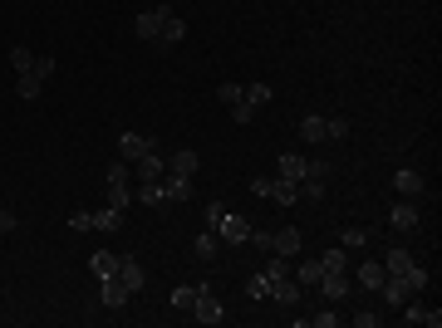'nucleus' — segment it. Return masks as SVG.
<instances>
[{
  "instance_id": "45",
  "label": "nucleus",
  "mask_w": 442,
  "mask_h": 328,
  "mask_svg": "<svg viewBox=\"0 0 442 328\" xmlns=\"http://www.w3.org/2000/svg\"><path fill=\"white\" fill-rule=\"evenodd\" d=\"M251 245H256V250H265V255H270V231H256V226H251Z\"/></svg>"
},
{
  "instance_id": "13",
  "label": "nucleus",
  "mask_w": 442,
  "mask_h": 328,
  "mask_svg": "<svg viewBox=\"0 0 442 328\" xmlns=\"http://www.w3.org/2000/svg\"><path fill=\"white\" fill-rule=\"evenodd\" d=\"M138 181H163V176H168V157H158V147H153V152H148V157H138Z\"/></svg>"
},
{
  "instance_id": "18",
  "label": "nucleus",
  "mask_w": 442,
  "mask_h": 328,
  "mask_svg": "<svg viewBox=\"0 0 442 328\" xmlns=\"http://www.w3.org/2000/svg\"><path fill=\"white\" fill-rule=\"evenodd\" d=\"M118 280H123V285H128L133 294H138V289L148 285V275H143V265H138L133 255H118Z\"/></svg>"
},
{
  "instance_id": "40",
  "label": "nucleus",
  "mask_w": 442,
  "mask_h": 328,
  "mask_svg": "<svg viewBox=\"0 0 442 328\" xmlns=\"http://www.w3.org/2000/svg\"><path fill=\"white\" fill-rule=\"evenodd\" d=\"M231 118H236V123H256V103H246V98L231 103Z\"/></svg>"
},
{
  "instance_id": "1",
  "label": "nucleus",
  "mask_w": 442,
  "mask_h": 328,
  "mask_svg": "<svg viewBox=\"0 0 442 328\" xmlns=\"http://www.w3.org/2000/svg\"><path fill=\"white\" fill-rule=\"evenodd\" d=\"M217 236L226 240V245H246V240H251V221H246V216H236V211H221Z\"/></svg>"
},
{
  "instance_id": "43",
  "label": "nucleus",
  "mask_w": 442,
  "mask_h": 328,
  "mask_svg": "<svg viewBox=\"0 0 442 328\" xmlns=\"http://www.w3.org/2000/svg\"><path fill=\"white\" fill-rule=\"evenodd\" d=\"M69 231H93V221H88V211H74V216H69Z\"/></svg>"
},
{
  "instance_id": "37",
  "label": "nucleus",
  "mask_w": 442,
  "mask_h": 328,
  "mask_svg": "<svg viewBox=\"0 0 442 328\" xmlns=\"http://www.w3.org/2000/svg\"><path fill=\"white\" fill-rule=\"evenodd\" d=\"M246 294H251V299H270V275H251V280H246Z\"/></svg>"
},
{
  "instance_id": "47",
  "label": "nucleus",
  "mask_w": 442,
  "mask_h": 328,
  "mask_svg": "<svg viewBox=\"0 0 442 328\" xmlns=\"http://www.w3.org/2000/svg\"><path fill=\"white\" fill-rule=\"evenodd\" d=\"M305 176H319V181H329V162H319V157H314V162H309V171Z\"/></svg>"
},
{
  "instance_id": "19",
  "label": "nucleus",
  "mask_w": 442,
  "mask_h": 328,
  "mask_svg": "<svg viewBox=\"0 0 442 328\" xmlns=\"http://www.w3.org/2000/svg\"><path fill=\"white\" fill-rule=\"evenodd\" d=\"M354 275H359V285L369 289V294H379V285H384V275H389V270H384V260H364Z\"/></svg>"
},
{
  "instance_id": "32",
  "label": "nucleus",
  "mask_w": 442,
  "mask_h": 328,
  "mask_svg": "<svg viewBox=\"0 0 442 328\" xmlns=\"http://www.w3.org/2000/svg\"><path fill=\"white\" fill-rule=\"evenodd\" d=\"M319 265H324V270H349V250H344V245L324 250V255H319Z\"/></svg>"
},
{
  "instance_id": "14",
  "label": "nucleus",
  "mask_w": 442,
  "mask_h": 328,
  "mask_svg": "<svg viewBox=\"0 0 442 328\" xmlns=\"http://www.w3.org/2000/svg\"><path fill=\"white\" fill-rule=\"evenodd\" d=\"M192 314H197V324H221V319H226L212 289H207V294H197V304H192Z\"/></svg>"
},
{
  "instance_id": "20",
  "label": "nucleus",
  "mask_w": 442,
  "mask_h": 328,
  "mask_svg": "<svg viewBox=\"0 0 442 328\" xmlns=\"http://www.w3.org/2000/svg\"><path fill=\"white\" fill-rule=\"evenodd\" d=\"M163 10H168V5H158V10H143V15L133 20V30H138V40H158V25H163Z\"/></svg>"
},
{
  "instance_id": "44",
  "label": "nucleus",
  "mask_w": 442,
  "mask_h": 328,
  "mask_svg": "<svg viewBox=\"0 0 442 328\" xmlns=\"http://www.w3.org/2000/svg\"><path fill=\"white\" fill-rule=\"evenodd\" d=\"M35 74H40V79L54 74V54H40V59H35Z\"/></svg>"
},
{
  "instance_id": "39",
  "label": "nucleus",
  "mask_w": 442,
  "mask_h": 328,
  "mask_svg": "<svg viewBox=\"0 0 442 328\" xmlns=\"http://www.w3.org/2000/svg\"><path fill=\"white\" fill-rule=\"evenodd\" d=\"M217 98L226 103V108H231V103H241V98H246V88H241V83H221V88H217Z\"/></svg>"
},
{
  "instance_id": "33",
  "label": "nucleus",
  "mask_w": 442,
  "mask_h": 328,
  "mask_svg": "<svg viewBox=\"0 0 442 328\" xmlns=\"http://www.w3.org/2000/svg\"><path fill=\"white\" fill-rule=\"evenodd\" d=\"M241 88H246V103H256V108H265V103L275 98V93H270V83H241Z\"/></svg>"
},
{
  "instance_id": "12",
  "label": "nucleus",
  "mask_w": 442,
  "mask_h": 328,
  "mask_svg": "<svg viewBox=\"0 0 442 328\" xmlns=\"http://www.w3.org/2000/svg\"><path fill=\"white\" fill-rule=\"evenodd\" d=\"M153 147H158V142H148L143 132H123V137H118V157H128V162H138V157H148Z\"/></svg>"
},
{
  "instance_id": "21",
  "label": "nucleus",
  "mask_w": 442,
  "mask_h": 328,
  "mask_svg": "<svg viewBox=\"0 0 442 328\" xmlns=\"http://www.w3.org/2000/svg\"><path fill=\"white\" fill-rule=\"evenodd\" d=\"M290 275L300 280V289H314V285H319V275H324V265H319V255H314V260H300V265H290Z\"/></svg>"
},
{
  "instance_id": "31",
  "label": "nucleus",
  "mask_w": 442,
  "mask_h": 328,
  "mask_svg": "<svg viewBox=\"0 0 442 328\" xmlns=\"http://www.w3.org/2000/svg\"><path fill=\"white\" fill-rule=\"evenodd\" d=\"M10 69H15V74H30V69H35V54H30L25 44H15V49H10Z\"/></svg>"
},
{
  "instance_id": "10",
  "label": "nucleus",
  "mask_w": 442,
  "mask_h": 328,
  "mask_svg": "<svg viewBox=\"0 0 442 328\" xmlns=\"http://www.w3.org/2000/svg\"><path fill=\"white\" fill-rule=\"evenodd\" d=\"M394 191H398V196H423V191H428V181H423L413 166H398V171H394Z\"/></svg>"
},
{
  "instance_id": "15",
  "label": "nucleus",
  "mask_w": 442,
  "mask_h": 328,
  "mask_svg": "<svg viewBox=\"0 0 442 328\" xmlns=\"http://www.w3.org/2000/svg\"><path fill=\"white\" fill-rule=\"evenodd\" d=\"M192 181H197V176L168 171V176H163V191H168V201H192Z\"/></svg>"
},
{
  "instance_id": "9",
  "label": "nucleus",
  "mask_w": 442,
  "mask_h": 328,
  "mask_svg": "<svg viewBox=\"0 0 442 328\" xmlns=\"http://www.w3.org/2000/svg\"><path fill=\"white\" fill-rule=\"evenodd\" d=\"M300 294H305V289H300V280H295V275L270 280V299H275V304H285V309H295V304H300Z\"/></svg>"
},
{
  "instance_id": "25",
  "label": "nucleus",
  "mask_w": 442,
  "mask_h": 328,
  "mask_svg": "<svg viewBox=\"0 0 442 328\" xmlns=\"http://www.w3.org/2000/svg\"><path fill=\"white\" fill-rule=\"evenodd\" d=\"M88 221H93V231H118V226H123V211H113V206H103V211H93Z\"/></svg>"
},
{
  "instance_id": "11",
  "label": "nucleus",
  "mask_w": 442,
  "mask_h": 328,
  "mask_svg": "<svg viewBox=\"0 0 442 328\" xmlns=\"http://www.w3.org/2000/svg\"><path fill=\"white\" fill-rule=\"evenodd\" d=\"M265 201H275V206H295V201H300V181H285V176H275V181L265 186Z\"/></svg>"
},
{
  "instance_id": "7",
  "label": "nucleus",
  "mask_w": 442,
  "mask_h": 328,
  "mask_svg": "<svg viewBox=\"0 0 442 328\" xmlns=\"http://www.w3.org/2000/svg\"><path fill=\"white\" fill-rule=\"evenodd\" d=\"M389 221H394V231H418L423 211H418V201L408 196V201H394V211H389Z\"/></svg>"
},
{
  "instance_id": "35",
  "label": "nucleus",
  "mask_w": 442,
  "mask_h": 328,
  "mask_svg": "<svg viewBox=\"0 0 442 328\" xmlns=\"http://www.w3.org/2000/svg\"><path fill=\"white\" fill-rule=\"evenodd\" d=\"M128 201H133L128 181H113V186H108V206H113V211H128Z\"/></svg>"
},
{
  "instance_id": "34",
  "label": "nucleus",
  "mask_w": 442,
  "mask_h": 328,
  "mask_svg": "<svg viewBox=\"0 0 442 328\" xmlns=\"http://www.w3.org/2000/svg\"><path fill=\"white\" fill-rule=\"evenodd\" d=\"M349 137V118H324V142H344Z\"/></svg>"
},
{
  "instance_id": "8",
  "label": "nucleus",
  "mask_w": 442,
  "mask_h": 328,
  "mask_svg": "<svg viewBox=\"0 0 442 328\" xmlns=\"http://www.w3.org/2000/svg\"><path fill=\"white\" fill-rule=\"evenodd\" d=\"M403 319H408V324H423V328H438V324H442V314H438V309H428L418 294L403 304Z\"/></svg>"
},
{
  "instance_id": "26",
  "label": "nucleus",
  "mask_w": 442,
  "mask_h": 328,
  "mask_svg": "<svg viewBox=\"0 0 442 328\" xmlns=\"http://www.w3.org/2000/svg\"><path fill=\"white\" fill-rule=\"evenodd\" d=\"M408 265H413V250H403V245H394L384 255V270H389V275H403Z\"/></svg>"
},
{
  "instance_id": "2",
  "label": "nucleus",
  "mask_w": 442,
  "mask_h": 328,
  "mask_svg": "<svg viewBox=\"0 0 442 328\" xmlns=\"http://www.w3.org/2000/svg\"><path fill=\"white\" fill-rule=\"evenodd\" d=\"M319 294L329 299V304H339V299H349V289H354V280H349V270H324L319 275Z\"/></svg>"
},
{
  "instance_id": "5",
  "label": "nucleus",
  "mask_w": 442,
  "mask_h": 328,
  "mask_svg": "<svg viewBox=\"0 0 442 328\" xmlns=\"http://www.w3.org/2000/svg\"><path fill=\"white\" fill-rule=\"evenodd\" d=\"M379 294H384V304H389V309H403V304L413 299V289H408V280H403V275H384Z\"/></svg>"
},
{
  "instance_id": "3",
  "label": "nucleus",
  "mask_w": 442,
  "mask_h": 328,
  "mask_svg": "<svg viewBox=\"0 0 442 328\" xmlns=\"http://www.w3.org/2000/svg\"><path fill=\"white\" fill-rule=\"evenodd\" d=\"M305 245V236L295 231V226H280V231H270V255H285V260H295Z\"/></svg>"
},
{
  "instance_id": "41",
  "label": "nucleus",
  "mask_w": 442,
  "mask_h": 328,
  "mask_svg": "<svg viewBox=\"0 0 442 328\" xmlns=\"http://www.w3.org/2000/svg\"><path fill=\"white\" fill-rule=\"evenodd\" d=\"M15 226H20V216H15V211H5V206H0V236H10V231H15Z\"/></svg>"
},
{
  "instance_id": "27",
  "label": "nucleus",
  "mask_w": 442,
  "mask_h": 328,
  "mask_svg": "<svg viewBox=\"0 0 442 328\" xmlns=\"http://www.w3.org/2000/svg\"><path fill=\"white\" fill-rule=\"evenodd\" d=\"M40 88H44V79L35 74V69H30V74H20V83H15V93H20L25 103H30V98H40Z\"/></svg>"
},
{
  "instance_id": "29",
  "label": "nucleus",
  "mask_w": 442,
  "mask_h": 328,
  "mask_svg": "<svg viewBox=\"0 0 442 328\" xmlns=\"http://www.w3.org/2000/svg\"><path fill=\"white\" fill-rule=\"evenodd\" d=\"M300 137H305V142H324V118H319V113L300 118Z\"/></svg>"
},
{
  "instance_id": "22",
  "label": "nucleus",
  "mask_w": 442,
  "mask_h": 328,
  "mask_svg": "<svg viewBox=\"0 0 442 328\" xmlns=\"http://www.w3.org/2000/svg\"><path fill=\"white\" fill-rule=\"evenodd\" d=\"M168 171H182V176H197V171H202V157H197L192 147H182V152H173V157H168Z\"/></svg>"
},
{
  "instance_id": "30",
  "label": "nucleus",
  "mask_w": 442,
  "mask_h": 328,
  "mask_svg": "<svg viewBox=\"0 0 442 328\" xmlns=\"http://www.w3.org/2000/svg\"><path fill=\"white\" fill-rule=\"evenodd\" d=\"M403 280H408V289H413V294H423V289H428V280H433V275H428V270H423V265L413 260V265L403 270Z\"/></svg>"
},
{
  "instance_id": "28",
  "label": "nucleus",
  "mask_w": 442,
  "mask_h": 328,
  "mask_svg": "<svg viewBox=\"0 0 442 328\" xmlns=\"http://www.w3.org/2000/svg\"><path fill=\"white\" fill-rule=\"evenodd\" d=\"M339 245H344V250H364V245H369V231H364V226H344V231H339Z\"/></svg>"
},
{
  "instance_id": "16",
  "label": "nucleus",
  "mask_w": 442,
  "mask_h": 328,
  "mask_svg": "<svg viewBox=\"0 0 442 328\" xmlns=\"http://www.w3.org/2000/svg\"><path fill=\"white\" fill-rule=\"evenodd\" d=\"M88 275H93V280L118 275V255H113V250H93V255H88Z\"/></svg>"
},
{
  "instance_id": "46",
  "label": "nucleus",
  "mask_w": 442,
  "mask_h": 328,
  "mask_svg": "<svg viewBox=\"0 0 442 328\" xmlns=\"http://www.w3.org/2000/svg\"><path fill=\"white\" fill-rule=\"evenodd\" d=\"M113 181H128V162H113V166H108V186H113Z\"/></svg>"
},
{
  "instance_id": "38",
  "label": "nucleus",
  "mask_w": 442,
  "mask_h": 328,
  "mask_svg": "<svg viewBox=\"0 0 442 328\" xmlns=\"http://www.w3.org/2000/svg\"><path fill=\"white\" fill-rule=\"evenodd\" d=\"M290 265H295V260H285V255H270L265 275H270V280H285V275H290Z\"/></svg>"
},
{
  "instance_id": "48",
  "label": "nucleus",
  "mask_w": 442,
  "mask_h": 328,
  "mask_svg": "<svg viewBox=\"0 0 442 328\" xmlns=\"http://www.w3.org/2000/svg\"><path fill=\"white\" fill-rule=\"evenodd\" d=\"M221 211H226V206H221V201H212V206H207V231H217V221H221Z\"/></svg>"
},
{
  "instance_id": "4",
  "label": "nucleus",
  "mask_w": 442,
  "mask_h": 328,
  "mask_svg": "<svg viewBox=\"0 0 442 328\" xmlns=\"http://www.w3.org/2000/svg\"><path fill=\"white\" fill-rule=\"evenodd\" d=\"M187 40V25H182V20H177L173 10H163V25H158V49H173V44H182Z\"/></svg>"
},
{
  "instance_id": "6",
  "label": "nucleus",
  "mask_w": 442,
  "mask_h": 328,
  "mask_svg": "<svg viewBox=\"0 0 442 328\" xmlns=\"http://www.w3.org/2000/svg\"><path fill=\"white\" fill-rule=\"evenodd\" d=\"M98 299H103L108 309H123V304H128V299H133V289L123 285L118 275H108V280H98Z\"/></svg>"
},
{
  "instance_id": "42",
  "label": "nucleus",
  "mask_w": 442,
  "mask_h": 328,
  "mask_svg": "<svg viewBox=\"0 0 442 328\" xmlns=\"http://www.w3.org/2000/svg\"><path fill=\"white\" fill-rule=\"evenodd\" d=\"M354 324H359V328H374V324H379V314H374V309H354Z\"/></svg>"
},
{
  "instance_id": "23",
  "label": "nucleus",
  "mask_w": 442,
  "mask_h": 328,
  "mask_svg": "<svg viewBox=\"0 0 442 328\" xmlns=\"http://www.w3.org/2000/svg\"><path fill=\"white\" fill-rule=\"evenodd\" d=\"M212 285H182L173 289V309H182V314H192V304H197V294H207Z\"/></svg>"
},
{
  "instance_id": "17",
  "label": "nucleus",
  "mask_w": 442,
  "mask_h": 328,
  "mask_svg": "<svg viewBox=\"0 0 442 328\" xmlns=\"http://www.w3.org/2000/svg\"><path fill=\"white\" fill-rule=\"evenodd\" d=\"M280 176L285 181H305V171H309V157H300V152H280Z\"/></svg>"
},
{
  "instance_id": "24",
  "label": "nucleus",
  "mask_w": 442,
  "mask_h": 328,
  "mask_svg": "<svg viewBox=\"0 0 442 328\" xmlns=\"http://www.w3.org/2000/svg\"><path fill=\"white\" fill-rule=\"evenodd\" d=\"M133 201H143V206H163L168 201V191H163V181H138V196Z\"/></svg>"
},
{
  "instance_id": "36",
  "label": "nucleus",
  "mask_w": 442,
  "mask_h": 328,
  "mask_svg": "<svg viewBox=\"0 0 442 328\" xmlns=\"http://www.w3.org/2000/svg\"><path fill=\"white\" fill-rule=\"evenodd\" d=\"M217 245H221V236H217V231L197 236V260H217Z\"/></svg>"
}]
</instances>
